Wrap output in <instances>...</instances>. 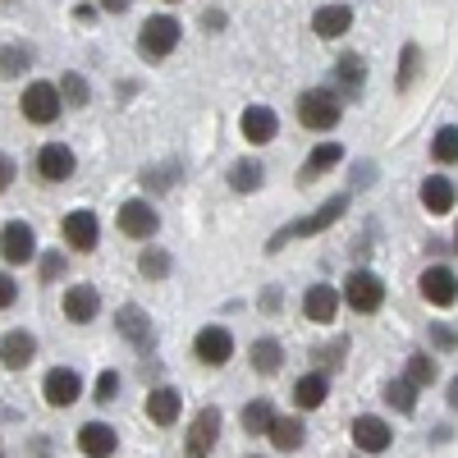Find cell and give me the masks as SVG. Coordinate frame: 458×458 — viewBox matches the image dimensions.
<instances>
[{
    "label": "cell",
    "mask_w": 458,
    "mask_h": 458,
    "mask_svg": "<svg viewBox=\"0 0 458 458\" xmlns=\"http://www.w3.org/2000/svg\"><path fill=\"white\" fill-rule=\"evenodd\" d=\"M344 211H349V193H335V198H330V202H321L312 216H302V220H293V225L276 229L271 243H266V252H280V248H284V243H293V239H312V234H321V229H330V225H339V220H344Z\"/></svg>",
    "instance_id": "cell-1"
},
{
    "label": "cell",
    "mask_w": 458,
    "mask_h": 458,
    "mask_svg": "<svg viewBox=\"0 0 458 458\" xmlns=\"http://www.w3.org/2000/svg\"><path fill=\"white\" fill-rule=\"evenodd\" d=\"M339 114H344V106H339V97L330 88H312V92L298 97V120H302V129H312V133H330L339 124Z\"/></svg>",
    "instance_id": "cell-2"
},
{
    "label": "cell",
    "mask_w": 458,
    "mask_h": 458,
    "mask_svg": "<svg viewBox=\"0 0 458 458\" xmlns=\"http://www.w3.org/2000/svg\"><path fill=\"white\" fill-rule=\"evenodd\" d=\"M138 47L147 60H165L174 47H179V19L170 14H151L142 28H138Z\"/></svg>",
    "instance_id": "cell-3"
},
{
    "label": "cell",
    "mask_w": 458,
    "mask_h": 458,
    "mask_svg": "<svg viewBox=\"0 0 458 458\" xmlns=\"http://www.w3.org/2000/svg\"><path fill=\"white\" fill-rule=\"evenodd\" d=\"M19 110H23L28 124H55L60 110H64L60 88L55 83H28V92L19 97Z\"/></svg>",
    "instance_id": "cell-4"
},
{
    "label": "cell",
    "mask_w": 458,
    "mask_h": 458,
    "mask_svg": "<svg viewBox=\"0 0 458 458\" xmlns=\"http://www.w3.org/2000/svg\"><path fill=\"white\" fill-rule=\"evenodd\" d=\"M344 302H349L353 312L371 317V312L386 308V284H380V276H371V271H353L349 280H344Z\"/></svg>",
    "instance_id": "cell-5"
},
{
    "label": "cell",
    "mask_w": 458,
    "mask_h": 458,
    "mask_svg": "<svg viewBox=\"0 0 458 458\" xmlns=\"http://www.w3.org/2000/svg\"><path fill=\"white\" fill-rule=\"evenodd\" d=\"M0 257H5L10 266H28L37 257V234L28 220H10L5 229H0Z\"/></svg>",
    "instance_id": "cell-6"
},
{
    "label": "cell",
    "mask_w": 458,
    "mask_h": 458,
    "mask_svg": "<svg viewBox=\"0 0 458 458\" xmlns=\"http://www.w3.org/2000/svg\"><path fill=\"white\" fill-rule=\"evenodd\" d=\"M193 353H198V362H207V367H225L229 358H234V335H229L225 326H207V330H198V339H193Z\"/></svg>",
    "instance_id": "cell-7"
},
{
    "label": "cell",
    "mask_w": 458,
    "mask_h": 458,
    "mask_svg": "<svg viewBox=\"0 0 458 458\" xmlns=\"http://www.w3.org/2000/svg\"><path fill=\"white\" fill-rule=\"evenodd\" d=\"M216 440H220V408H202L198 417H193V427H188V458H211V449H216Z\"/></svg>",
    "instance_id": "cell-8"
},
{
    "label": "cell",
    "mask_w": 458,
    "mask_h": 458,
    "mask_svg": "<svg viewBox=\"0 0 458 458\" xmlns=\"http://www.w3.org/2000/svg\"><path fill=\"white\" fill-rule=\"evenodd\" d=\"M60 234H64V243H69V248H79V252H92V248H97V239H101L97 211H88V207L69 211V216H64V225H60Z\"/></svg>",
    "instance_id": "cell-9"
},
{
    "label": "cell",
    "mask_w": 458,
    "mask_h": 458,
    "mask_svg": "<svg viewBox=\"0 0 458 458\" xmlns=\"http://www.w3.org/2000/svg\"><path fill=\"white\" fill-rule=\"evenodd\" d=\"M157 229H161V216H157V207H151V202L129 198V202L120 207V234H129V239H151Z\"/></svg>",
    "instance_id": "cell-10"
},
{
    "label": "cell",
    "mask_w": 458,
    "mask_h": 458,
    "mask_svg": "<svg viewBox=\"0 0 458 458\" xmlns=\"http://www.w3.org/2000/svg\"><path fill=\"white\" fill-rule=\"evenodd\" d=\"M239 129H243V138L252 147H266V142H276V133H280V114L271 106H248L239 114Z\"/></svg>",
    "instance_id": "cell-11"
},
{
    "label": "cell",
    "mask_w": 458,
    "mask_h": 458,
    "mask_svg": "<svg viewBox=\"0 0 458 458\" xmlns=\"http://www.w3.org/2000/svg\"><path fill=\"white\" fill-rule=\"evenodd\" d=\"M422 298L431 302V308H454L458 302V276L449 271V266H431V271H422Z\"/></svg>",
    "instance_id": "cell-12"
},
{
    "label": "cell",
    "mask_w": 458,
    "mask_h": 458,
    "mask_svg": "<svg viewBox=\"0 0 458 458\" xmlns=\"http://www.w3.org/2000/svg\"><path fill=\"white\" fill-rule=\"evenodd\" d=\"M42 394H47L51 408H69L73 399L83 394V380H79V371H73V367H55V371H47V380H42Z\"/></svg>",
    "instance_id": "cell-13"
},
{
    "label": "cell",
    "mask_w": 458,
    "mask_h": 458,
    "mask_svg": "<svg viewBox=\"0 0 458 458\" xmlns=\"http://www.w3.org/2000/svg\"><path fill=\"white\" fill-rule=\"evenodd\" d=\"M349 436H353V445H358L362 454H386V449L394 445V431H390L386 417H358Z\"/></svg>",
    "instance_id": "cell-14"
},
{
    "label": "cell",
    "mask_w": 458,
    "mask_h": 458,
    "mask_svg": "<svg viewBox=\"0 0 458 458\" xmlns=\"http://www.w3.org/2000/svg\"><path fill=\"white\" fill-rule=\"evenodd\" d=\"M37 170H42L47 183H64L73 170H79V161H73V151L64 142H47L42 151H37Z\"/></svg>",
    "instance_id": "cell-15"
},
{
    "label": "cell",
    "mask_w": 458,
    "mask_h": 458,
    "mask_svg": "<svg viewBox=\"0 0 458 458\" xmlns=\"http://www.w3.org/2000/svg\"><path fill=\"white\" fill-rule=\"evenodd\" d=\"M97 312H101V293H97L92 284H73V289H64V317H69V321L88 326V321H97Z\"/></svg>",
    "instance_id": "cell-16"
},
{
    "label": "cell",
    "mask_w": 458,
    "mask_h": 458,
    "mask_svg": "<svg viewBox=\"0 0 458 458\" xmlns=\"http://www.w3.org/2000/svg\"><path fill=\"white\" fill-rule=\"evenodd\" d=\"M32 358H37V339L28 330H10L5 339H0V362H5L10 371H23Z\"/></svg>",
    "instance_id": "cell-17"
},
{
    "label": "cell",
    "mask_w": 458,
    "mask_h": 458,
    "mask_svg": "<svg viewBox=\"0 0 458 458\" xmlns=\"http://www.w3.org/2000/svg\"><path fill=\"white\" fill-rule=\"evenodd\" d=\"M349 28H353V10H349V5H321V10L312 14V32H317V37H326V42L344 37Z\"/></svg>",
    "instance_id": "cell-18"
},
{
    "label": "cell",
    "mask_w": 458,
    "mask_h": 458,
    "mask_svg": "<svg viewBox=\"0 0 458 458\" xmlns=\"http://www.w3.org/2000/svg\"><path fill=\"white\" fill-rule=\"evenodd\" d=\"M335 312H339V293H335L330 284H312L308 298H302V317L317 321V326H326V321H335Z\"/></svg>",
    "instance_id": "cell-19"
},
{
    "label": "cell",
    "mask_w": 458,
    "mask_h": 458,
    "mask_svg": "<svg viewBox=\"0 0 458 458\" xmlns=\"http://www.w3.org/2000/svg\"><path fill=\"white\" fill-rule=\"evenodd\" d=\"M179 408H183V399H179V390H174V386H157V390L147 394V417H151L157 427H174Z\"/></svg>",
    "instance_id": "cell-20"
},
{
    "label": "cell",
    "mask_w": 458,
    "mask_h": 458,
    "mask_svg": "<svg viewBox=\"0 0 458 458\" xmlns=\"http://www.w3.org/2000/svg\"><path fill=\"white\" fill-rule=\"evenodd\" d=\"M114 445H120L114 427H106V422H88V427H79V449H83L88 458H110Z\"/></svg>",
    "instance_id": "cell-21"
},
{
    "label": "cell",
    "mask_w": 458,
    "mask_h": 458,
    "mask_svg": "<svg viewBox=\"0 0 458 458\" xmlns=\"http://www.w3.org/2000/svg\"><path fill=\"white\" fill-rule=\"evenodd\" d=\"M362 83H367V64L358 60V55H339V64H335V97H358L362 92Z\"/></svg>",
    "instance_id": "cell-22"
},
{
    "label": "cell",
    "mask_w": 458,
    "mask_h": 458,
    "mask_svg": "<svg viewBox=\"0 0 458 458\" xmlns=\"http://www.w3.org/2000/svg\"><path fill=\"white\" fill-rule=\"evenodd\" d=\"M422 207H427L431 216H449V211H454V183H449L445 174L422 179Z\"/></svg>",
    "instance_id": "cell-23"
},
{
    "label": "cell",
    "mask_w": 458,
    "mask_h": 458,
    "mask_svg": "<svg viewBox=\"0 0 458 458\" xmlns=\"http://www.w3.org/2000/svg\"><path fill=\"white\" fill-rule=\"evenodd\" d=\"M266 436H271V445H276L280 454H293V449H302V440H308V427H302L298 417H276Z\"/></svg>",
    "instance_id": "cell-24"
},
{
    "label": "cell",
    "mask_w": 458,
    "mask_h": 458,
    "mask_svg": "<svg viewBox=\"0 0 458 458\" xmlns=\"http://www.w3.org/2000/svg\"><path fill=\"white\" fill-rule=\"evenodd\" d=\"M293 399H298V408H321L326 399H330V380L321 376V371H308L293 386Z\"/></svg>",
    "instance_id": "cell-25"
},
{
    "label": "cell",
    "mask_w": 458,
    "mask_h": 458,
    "mask_svg": "<svg viewBox=\"0 0 458 458\" xmlns=\"http://www.w3.org/2000/svg\"><path fill=\"white\" fill-rule=\"evenodd\" d=\"M339 161H344V147H339V142H317L312 157L302 161V183H312L321 170H330V165H339Z\"/></svg>",
    "instance_id": "cell-26"
},
{
    "label": "cell",
    "mask_w": 458,
    "mask_h": 458,
    "mask_svg": "<svg viewBox=\"0 0 458 458\" xmlns=\"http://www.w3.org/2000/svg\"><path fill=\"white\" fill-rule=\"evenodd\" d=\"M248 358H252V367H257L261 376H276V371L284 367V349H280V339H257Z\"/></svg>",
    "instance_id": "cell-27"
},
{
    "label": "cell",
    "mask_w": 458,
    "mask_h": 458,
    "mask_svg": "<svg viewBox=\"0 0 458 458\" xmlns=\"http://www.w3.org/2000/svg\"><path fill=\"white\" fill-rule=\"evenodd\" d=\"M271 422H276L271 399H252V403L243 408V431H248V436H266V431H271Z\"/></svg>",
    "instance_id": "cell-28"
},
{
    "label": "cell",
    "mask_w": 458,
    "mask_h": 458,
    "mask_svg": "<svg viewBox=\"0 0 458 458\" xmlns=\"http://www.w3.org/2000/svg\"><path fill=\"white\" fill-rule=\"evenodd\" d=\"M261 179H266V165L261 161H239L234 170H229V188H234V193H257Z\"/></svg>",
    "instance_id": "cell-29"
},
{
    "label": "cell",
    "mask_w": 458,
    "mask_h": 458,
    "mask_svg": "<svg viewBox=\"0 0 458 458\" xmlns=\"http://www.w3.org/2000/svg\"><path fill=\"white\" fill-rule=\"evenodd\" d=\"M138 271H142L147 280H165V276L174 271V257H170L165 248H147V252L138 257Z\"/></svg>",
    "instance_id": "cell-30"
},
{
    "label": "cell",
    "mask_w": 458,
    "mask_h": 458,
    "mask_svg": "<svg viewBox=\"0 0 458 458\" xmlns=\"http://www.w3.org/2000/svg\"><path fill=\"white\" fill-rule=\"evenodd\" d=\"M120 335L133 339V344H147V339H151V321H147V312H142V308H124V312H120Z\"/></svg>",
    "instance_id": "cell-31"
},
{
    "label": "cell",
    "mask_w": 458,
    "mask_h": 458,
    "mask_svg": "<svg viewBox=\"0 0 458 458\" xmlns=\"http://www.w3.org/2000/svg\"><path fill=\"white\" fill-rule=\"evenodd\" d=\"M386 403H390V408H399V412H412V408H417V386H412L408 376L390 380V386H386Z\"/></svg>",
    "instance_id": "cell-32"
},
{
    "label": "cell",
    "mask_w": 458,
    "mask_h": 458,
    "mask_svg": "<svg viewBox=\"0 0 458 458\" xmlns=\"http://www.w3.org/2000/svg\"><path fill=\"white\" fill-rule=\"evenodd\" d=\"M55 88H60V101H69V106H88L92 101V88H88L83 73H64Z\"/></svg>",
    "instance_id": "cell-33"
},
{
    "label": "cell",
    "mask_w": 458,
    "mask_h": 458,
    "mask_svg": "<svg viewBox=\"0 0 458 458\" xmlns=\"http://www.w3.org/2000/svg\"><path fill=\"white\" fill-rule=\"evenodd\" d=\"M431 157H436L440 165H454V161H458V129H454V124H445V129L431 138Z\"/></svg>",
    "instance_id": "cell-34"
},
{
    "label": "cell",
    "mask_w": 458,
    "mask_h": 458,
    "mask_svg": "<svg viewBox=\"0 0 458 458\" xmlns=\"http://www.w3.org/2000/svg\"><path fill=\"white\" fill-rule=\"evenodd\" d=\"M28 64H32L28 47H0V79H19Z\"/></svg>",
    "instance_id": "cell-35"
},
{
    "label": "cell",
    "mask_w": 458,
    "mask_h": 458,
    "mask_svg": "<svg viewBox=\"0 0 458 458\" xmlns=\"http://www.w3.org/2000/svg\"><path fill=\"white\" fill-rule=\"evenodd\" d=\"M436 376H440L436 358H427V353H412V358H408V380H412L417 390H422V386H431Z\"/></svg>",
    "instance_id": "cell-36"
},
{
    "label": "cell",
    "mask_w": 458,
    "mask_h": 458,
    "mask_svg": "<svg viewBox=\"0 0 458 458\" xmlns=\"http://www.w3.org/2000/svg\"><path fill=\"white\" fill-rule=\"evenodd\" d=\"M422 73V51L417 47H403V69H399V88H412V79Z\"/></svg>",
    "instance_id": "cell-37"
},
{
    "label": "cell",
    "mask_w": 458,
    "mask_h": 458,
    "mask_svg": "<svg viewBox=\"0 0 458 458\" xmlns=\"http://www.w3.org/2000/svg\"><path fill=\"white\" fill-rule=\"evenodd\" d=\"M114 394H120V371H101V376H97V394H92V399H97V403H110Z\"/></svg>",
    "instance_id": "cell-38"
},
{
    "label": "cell",
    "mask_w": 458,
    "mask_h": 458,
    "mask_svg": "<svg viewBox=\"0 0 458 458\" xmlns=\"http://www.w3.org/2000/svg\"><path fill=\"white\" fill-rule=\"evenodd\" d=\"M60 271H64V252L42 257V280H47V284H51V280H60Z\"/></svg>",
    "instance_id": "cell-39"
},
{
    "label": "cell",
    "mask_w": 458,
    "mask_h": 458,
    "mask_svg": "<svg viewBox=\"0 0 458 458\" xmlns=\"http://www.w3.org/2000/svg\"><path fill=\"white\" fill-rule=\"evenodd\" d=\"M431 344H436V349H458V330H449V326H431Z\"/></svg>",
    "instance_id": "cell-40"
},
{
    "label": "cell",
    "mask_w": 458,
    "mask_h": 458,
    "mask_svg": "<svg viewBox=\"0 0 458 458\" xmlns=\"http://www.w3.org/2000/svg\"><path fill=\"white\" fill-rule=\"evenodd\" d=\"M14 298H19V284L10 276H0V308H14Z\"/></svg>",
    "instance_id": "cell-41"
},
{
    "label": "cell",
    "mask_w": 458,
    "mask_h": 458,
    "mask_svg": "<svg viewBox=\"0 0 458 458\" xmlns=\"http://www.w3.org/2000/svg\"><path fill=\"white\" fill-rule=\"evenodd\" d=\"M10 183H14V161L5 157V151H0V193H5Z\"/></svg>",
    "instance_id": "cell-42"
},
{
    "label": "cell",
    "mask_w": 458,
    "mask_h": 458,
    "mask_svg": "<svg viewBox=\"0 0 458 458\" xmlns=\"http://www.w3.org/2000/svg\"><path fill=\"white\" fill-rule=\"evenodd\" d=\"M174 179H179V174H174ZM174 179H170V170H147V188H170Z\"/></svg>",
    "instance_id": "cell-43"
},
{
    "label": "cell",
    "mask_w": 458,
    "mask_h": 458,
    "mask_svg": "<svg viewBox=\"0 0 458 458\" xmlns=\"http://www.w3.org/2000/svg\"><path fill=\"white\" fill-rule=\"evenodd\" d=\"M133 5V0H97V10H106V14H124Z\"/></svg>",
    "instance_id": "cell-44"
},
{
    "label": "cell",
    "mask_w": 458,
    "mask_h": 458,
    "mask_svg": "<svg viewBox=\"0 0 458 458\" xmlns=\"http://www.w3.org/2000/svg\"><path fill=\"white\" fill-rule=\"evenodd\" d=\"M220 23H225L220 10H207V14H202V28H207V32H220Z\"/></svg>",
    "instance_id": "cell-45"
},
{
    "label": "cell",
    "mask_w": 458,
    "mask_h": 458,
    "mask_svg": "<svg viewBox=\"0 0 458 458\" xmlns=\"http://www.w3.org/2000/svg\"><path fill=\"white\" fill-rule=\"evenodd\" d=\"M449 408H458V376L449 380Z\"/></svg>",
    "instance_id": "cell-46"
},
{
    "label": "cell",
    "mask_w": 458,
    "mask_h": 458,
    "mask_svg": "<svg viewBox=\"0 0 458 458\" xmlns=\"http://www.w3.org/2000/svg\"><path fill=\"white\" fill-rule=\"evenodd\" d=\"M454 252H458V229H454Z\"/></svg>",
    "instance_id": "cell-47"
}]
</instances>
